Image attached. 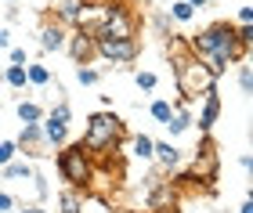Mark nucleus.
I'll return each instance as SVG.
<instances>
[{
	"mask_svg": "<svg viewBox=\"0 0 253 213\" xmlns=\"http://www.w3.org/2000/svg\"><path fill=\"white\" fill-rule=\"evenodd\" d=\"M188 51L195 54L199 62L210 65L213 76L228 72V65L243 58V43H239L235 36V26H228V22H213V26H206L203 33H195V36L188 40Z\"/></svg>",
	"mask_w": 253,
	"mask_h": 213,
	"instance_id": "nucleus-1",
	"label": "nucleus"
},
{
	"mask_svg": "<svg viewBox=\"0 0 253 213\" xmlns=\"http://www.w3.org/2000/svg\"><path fill=\"white\" fill-rule=\"evenodd\" d=\"M167 51H170V58H174L177 94L185 98V102H199V98H206L210 91H217V76L210 72V65L199 62V58L188 51V40H181L177 33H174L170 43H167Z\"/></svg>",
	"mask_w": 253,
	"mask_h": 213,
	"instance_id": "nucleus-2",
	"label": "nucleus"
},
{
	"mask_svg": "<svg viewBox=\"0 0 253 213\" xmlns=\"http://www.w3.org/2000/svg\"><path fill=\"white\" fill-rule=\"evenodd\" d=\"M120 138H123V119L116 112H94V116L87 119V127H84L80 144H84L90 155H105L120 144Z\"/></svg>",
	"mask_w": 253,
	"mask_h": 213,
	"instance_id": "nucleus-3",
	"label": "nucleus"
},
{
	"mask_svg": "<svg viewBox=\"0 0 253 213\" xmlns=\"http://www.w3.org/2000/svg\"><path fill=\"white\" fill-rule=\"evenodd\" d=\"M134 29H137V18H134V11L123 4V0H112V4L101 7V15L94 22V29H90V36L94 40H130L134 36Z\"/></svg>",
	"mask_w": 253,
	"mask_h": 213,
	"instance_id": "nucleus-4",
	"label": "nucleus"
},
{
	"mask_svg": "<svg viewBox=\"0 0 253 213\" xmlns=\"http://www.w3.org/2000/svg\"><path fill=\"white\" fill-rule=\"evenodd\" d=\"M58 174H62V181H69L73 188H84L90 181V152L80 141L58 148Z\"/></svg>",
	"mask_w": 253,
	"mask_h": 213,
	"instance_id": "nucleus-5",
	"label": "nucleus"
},
{
	"mask_svg": "<svg viewBox=\"0 0 253 213\" xmlns=\"http://www.w3.org/2000/svg\"><path fill=\"white\" fill-rule=\"evenodd\" d=\"M94 51H98V58H105V62H134L137 58V36L130 40H94Z\"/></svg>",
	"mask_w": 253,
	"mask_h": 213,
	"instance_id": "nucleus-6",
	"label": "nucleus"
},
{
	"mask_svg": "<svg viewBox=\"0 0 253 213\" xmlns=\"http://www.w3.org/2000/svg\"><path fill=\"white\" fill-rule=\"evenodd\" d=\"M65 47H69V54H73V62H76V65H87V62L98 54V51H94V36H90L87 29H76V33H69Z\"/></svg>",
	"mask_w": 253,
	"mask_h": 213,
	"instance_id": "nucleus-7",
	"label": "nucleus"
},
{
	"mask_svg": "<svg viewBox=\"0 0 253 213\" xmlns=\"http://www.w3.org/2000/svg\"><path fill=\"white\" fill-rule=\"evenodd\" d=\"M15 144H18L22 152H29V155H47V148H51L47 138H43V127H40V123H26Z\"/></svg>",
	"mask_w": 253,
	"mask_h": 213,
	"instance_id": "nucleus-8",
	"label": "nucleus"
},
{
	"mask_svg": "<svg viewBox=\"0 0 253 213\" xmlns=\"http://www.w3.org/2000/svg\"><path fill=\"white\" fill-rule=\"evenodd\" d=\"M192 174L199 177V181H206V184H210L213 177H217V152H213V144H210V141H203V152L195 155Z\"/></svg>",
	"mask_w": 253,
	"mask_h": 213,
	"instance_id": "nucleus-9",
	"label": "nucleus"
},
{
	"mask_svg": "<svg viewBox=\"0 0 253 213\" xmlns=\"http://www.w3.org/2000/svg\"><path fill=\"white\" fill-rule=\"evenodd\" d=\"M65 40H69L65 22H43V26H40V47L43 51H62Z\"/></svg>",
	"mask_w": 253,
	"mask_h": 213,
	"instance_id": "nucleus-10",
	"label": "nucleus"
},
{
	"mask_svg": "<svg viewBox=\"0 0 253 213\" xmlns=\"http://www.w3.org/2000/svg\"><path fill=\"white\" fill-rule=\"evenodd\" d=\"M217 116H221V94L210 91V94L203 98V108H199V130H203V134H210V130H213V123H217Z\"/></svg>",
	"mask_w": 253,
	"mask_h": 213,
	"instance_id": "nucleus-11",
	"label": "nucleus"
},
{
	"mask_svg": "<svg viewBox=\"0 0 253 213\" xmlns=\"http://www.w3.org/2000/svg\"><path fill=\"white\" fill-rule=\"evenodd\" d=\"M152 159H159L163 170H177L181 166V148H174L170 141H152Z\"/></svg>",
	"mask_w": 253,
	"mask_h": 213,
	"instance_id": "nucleus-12",
	"label": "nucleus"
},
{
	"mask_svg": "<svg viewBox=\"0 0 253 213\" xmlns=\"http://www.w3.org/2000/svg\"><path fill=\"white\" fill-rule=\"evenodd\" d=\"M40 127H43V138H47V144H54V148H62L65 138H69V123H58V119H40Z\"/></svg>",
	"mask_w": 253,
	"mask_h": 213,
	"instance_id": "nucleus-13",
	"label": "nucleus"
},
{
	"mask_svg": "<svg viewBox=\"0 0 253 213\" xmlns=\"http://www.w3.org/2000/svg\"><path fill=\"white\" fill-rule=\"evenodd\" d=\"M15 112H18V119H22V123H40V119H43V108H40L37 102H18Z\"/></svg>",
	"mask_w": 253,
	"mask_h": 213,
	"instance_id": "nucleus-14",
	"label": "nucleus"
},
{
	"mask_svg": "<svg viewBox=\"0 0 253 213\" xmlns=\"http://www.w3.org/2000/svg\"><path fill=\"white\" fill-rule=\"evenodd\" d=\"M4 177H11V181H29V177H33V166L11 159V163H4Z\"/></svg>",
	"mask_w": 253,
	"mask_h": 213,
	"instance_id": "nucleus-15",
	"label": "nucleus"
},
{
	"mask_svg": "<svg viewBox=\"0 0 253 213\" xmlns=\"http://www.w3.org/2000/svg\"><path fill=\"white\" fill-rule=\"evenodd\" d=\"M148 112H152V119H156V123H167L170 116H174V105H170L167 98H156V102L148 105Z\"/></svg>",
	"mask_w": 253,
	"mask_h": 213,
	"instance_id": "nucleus-16",
	"label": "nucleus"
},
{
	"mask_svg": "<svg viewBox=\"0 0 253 213\" xmlns=\"http://www.w3.org/2000/svg\"><path fill=\"white\" fill-rule=\"evenodd\" d=\"M4 83L7 87H26L29 80H26V65H7L4 69Z\"/></svg>",
	"mask_w": 253,
	"mask_h": 213,
	"instance_id": "nucleus-17",
	"label": "nucleus"
},
{
	"mask_svg": "<svg viewBox=\"0 0 253 213\" xmlns=\"http://www.w3.org/2000/svg\"><path fill=\"white\" fill-rule=\"evenodd\" d=\"M188 123H192V119H188V112L174 108V116H170V119L163 123V127H170V134H185V130H188Z\"/></svg>",
	"mask_w": 253,
	"mask_h": 213,
	"instance_id": "nucleus-18",
	"label": "nucleus"
},
{
	"mask_svg": "<svg viewBox=\"0 0 253 213\" xmlns=\"http://www.w3.org/2000/svg\"><path fill=\"white\" fill-rule=\"evenodd\" d=\"M134 155L137 159H152V138L148 134H137L134 138Z\"/></svg>",
	"mask_w": 253,
	"mask_h": 213,
	"instance_id": "nucleus-19",
	"label": "nucleus"
},
{
	"mask_svg": "<svg viewBox=\"0 0 253 213\" xmlns=\"http://www.w3.org/2000/svg\"><path fill=\"white\" fill-rule=\"evenodd\" d=\"M170 18H174V22H192V18H195V7L185 4V0H177V4L170 7Z\"/></svg>",
	"mask_w": 253,
	"mask_h": 213,
	"instance_id": "nucleus-20",
	"label": "nucleus"
},
{
	"mask_svg": "<svg viewBox=\"0 0 253 213\" xmlns=\"http://www.w3.org/2000/svg\"><path fill=\"white\" fill-rule=\"evenodd\" d=\"M26 80H29V83H37V87H43V83L51 80V72L43 69V65H26Z\"/></svg>",
	"mask_w": 253,
	"mask_h": 213,
	"instance_id": "nucleus-21",
	"label": "nucleus"
},
{
	"mask_svg": "<svg viewBox=\"0 0 253 213\" xmlns=\"http://www.w3.org/2000/svg\"><path fill=\"white\" fill-rule=\"evenodd\" d=\"M76 80H80V87H94V83L101 80V72L90 69V65H80V69H76Z\"/></svg>",
	"mask_w": 253,
	"mask_h": 213,
	"instance_id": "nucleus-22",
	"label": "nucleus"
},
{
	"mask_svg": "<svg viewBox=\"0 0 253 213\" xmlns=\"http://www.w3.org/2000/svg\"><path fill=\"white\" fill-rule=\"evenodd\" d=\"M134 83H137V87H141V91H156V83H159V76L145 69V72H134Z\"/></svg>",
	"mask_w": 253,
	"mask_h": 213,
	"instance_id": "nucleus-23",
	"label": "nucleus"
},
{
	"mask_svg": "<svg viewBox=\"0 0 253 213\" xmlns=\"http://www.w3.org/2000/svg\"><path fill=\"white\" fill-rule=\"evenodd\" d=\"M62 213H80V195L76 192H62Z\"/></svg>",
	"mask_w": 253,
	"mask_h": 213,
	"instance_id": "nucleus-24",
	"label": "nucleus"
},
{
	"mask_svg": "<svg viewBox=\"0 0 253 213\" xmlns=\"http://www.w3.org/2000/svg\"><path fill=\"white\" fill-rule=\"evenodd\" d=\"M51 119H58V123H69V119H73V108H69L65 102H58V105L51 108Z\"/></svg>",
	"mask_w": 253,
	"mask_h": 213,
	"instance_id": "nucleus-25",
	"label": "nucleus"
},
{
	"mask_svg": "<svg viewBox=\"0 0 253 213\" xmlns=\"http://www.w3.org/2000/svg\"><path fill=\"white\" fill-rule=\"evenodd\" d=\"M15 152H18V144H15V141H4V144H0V166L15 159Z\"/></svg>",
	"mask_w": 253,
	"mask_h": 213,
	"instance_id": "nucleus-26",
	"label": "nucleus"
},
{
	"mask_svg": "<svg viewBox=\"0 0 253 213\" xmlns=\"http://www.w3.org/2000/svg\"><path fill=\"white\" fill-rule=\"evenodd\" d=\"M239 87H243V94H250V87H253V76H250V65H239Z\"/></svg>",
	"mask_w": 253,
	"mask_h": 213,
	"instance_id": "nucleus-27",
	"label": "nucleus"
},
{
	"mask_svg": "<svg viewBox=\"0 0 253 213\" xmlns=\"http://www.w3.org/2000/svg\"><path fill=\"white\" fill-rule=\"evenodd\" d=\"M235 36H239V43H243V47H250V43H253V26H239Z\"/></svg>",
	"mask_w": 253,
	"mask_h": 213,
	"instance_id": "nucleus-28",
	"label": "nucleus"
},
{
	"mask_svg": "<svg viewBox=\"0 0 253 213\" xmlns=\"http://www.w3.org/2000/svg\"><path fill=\"white\" fill-rule=\"evenodd\" d=\"M11 65H26V47H11Z\"/></svg>",
	"mask_w": 253,
	"mask_h": 213,
	"instance_id": "nucleus-29",
	"label": "nucleus"
},
{
	"mask_svg": "<svg viewBox=\"0 0 253 213\" xmlns=\"http://www.w3.org/2000/svg\"><path fill=\"white\" fill-rule=\"evenodd\" d=\"M239 26H253V7H239Z\"/></svg>",
	"mask_w": 253,
	"mask_h": 213,
	"instance_id": "nucleus-30",
	"label": "nucleus"
},
{
	"mask_svg": "<svg viewBox=\"0 0 253 213\" xmlns=\"http://www.w3.org/2000/svg\"><path fill=\"white\" fill-rule=\"evenodd\" d=\"M11 210H15V199L7 192H0V213H11Z\"/></svg>",
	"mask_w": 253,
	"mask_h": 213,
	"instance_id": "nucleus-31",
	"label": "nucleus"
},
{
	"mask_svg": "<svg viewBox=\"0 0 253 213\" xmlns=\"http://www.w3.org/2000/svg\"><path fill=\"white\" fill-rule=\"evenodd\" d=\"M11 213H47L43 206H22V210H11Z\"/></svg>",
	"mask_w": 253,
	"mask_h": 213,
	"instance_id": "nucleus-32",
	"label": "nucleus"
},
{
	"mask_svg": "<svg viewBox=\"0 0 253 213\" xmlns=\"http://www.w3.org/2000/svg\"><path fill=\"white\" fill-rule=\"evenodd\" d=\"M7 43H11V33H7V29H0V47H7Z\"/></svg>",
	"mask_w": 253,
	"mask_h": 213,
	"instance_id": "nucleus-33",
	"label": "nucleus"
},
{
	"mask_svg": "<svg viewBox=\"0 0 253 213\" xmlns=\"http://www.w3.org/2000/svg\"><path fill=\"white\" fill-rule=\"evenodd\" d=\"M185 4H192V7H206L210 0H185Z\"/></svg>",
	"mask_w": 253,
	"mask_h": 213,
	"instance_id": "nucleus-34",
	"label": "nucleus"
},
{
	"mask_svg": "<svg viewBox=\"0 0 253 213\" xmlns=\"http://www.w3.org/2000/svg\"><path fill=\"white\" fill-rule=\"evenodd\" d=\"M239 213H253V203H250V199L243 203V210H239Z\"/></svg>",
	"mask_w": 253,
	"mask_h": 213,
	"instance_id": "nucleus-35",
	"label": "nucleus"
},
{
	"mask_svg": "<svg viewBox=\"0 0 253 213\" xmlns=\"http://www.w3.org/2000/svg\"><path fill=\"white\" fill-rule=\"evenodd\" d=\"M7 4H18V0H7Z\"/></svg>",
	"mask_w": 253,
	"mask_h": 213,
	"instance_id": "nucleus-36",
	"label": "nucleus"
}]
</instances>
